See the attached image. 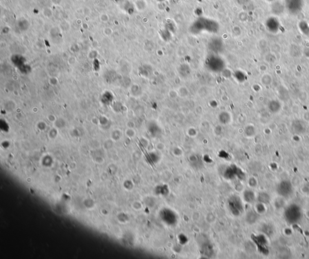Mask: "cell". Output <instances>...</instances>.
I'll return each mask as SVG.
<instances>
[{
  "mask_svg": "<svg viewBox=\"0 0 309 259\" xmlns=\"http://www.w3.org/2000/svg\"><path fill=\"white\" fill-rule=\"evenodd\" d=\"M304 7V0H286L285 7L292 15H297Z\"/></svg>",
  "mask_w": 309,
  "mask_h": 259,
  "instance_id": "6da1fadb",
  "label": "cell"
},
{
  "mask_svg": "<svg viewBox=\"0 0 309 259\" xmlns=\"http://www.w3.org/2000/svg\"><path fill=\"white\" fill-rule=\"evenodd\" d=\"M223 62L220 58L213 56L210 57L207 61V65L209 68V69L213 70L214 71H216L218 70H220L222 69V66Z\"/></svg>",
  "mask_w": 309,
  "mask_h": 259,
  "instance_id": "7a4b0ae2",
  "label": "cell"
},
{
  "mask_svg": "<svg viewBox=\"0 0 309 259\" xmlns=\"http://www.w3.org/2000/svg\"><path fill=\"white\" fill-rule=\"evenodd\" d=\"M266 27L267 28V30L272 32V33H276L278 31V29L280 28V22L278 20V19L276 18L275 17H271L267 19L266 21Z\"/></svg>",
  "mask_w": 309,
  "mask_h": 259,
  "instance_id": "3957f363",
  "label": "cell"
},
{
  "mask_svg": "<svg viewBox=\"0 0 309 259\" xmlns=\"http://www.w3.org/2000/svg\"><path fill=\"white\" fill-rule=\"evenodd\" d=\"M229 205L233 214H240V211L242 210V203L240 199L237 197L234 196L231 198L229 199Z\"/></svg>",
  "mask_w": 309,
  "mask_h": 259,
  "instance_id": "277c9868",
  "label": "cell"
},
{
  "mask_svg": "<svg viewBox=\"0 0 309 259\" xmlns=\"http://www.w3.org/2000/svg\"><path fill=\"white\" fill-rule=\"evenodd\" d=\"M291 184L287 183V182H284L282 183V184L280 185V187L278 188V190L280 191V193H281L282 195H286L290 192L291 189Z\"/></svg>",
  "mask_w": 309,
  "mask_h": 259,
  "instance_id": "5b68a950",
  "label": "cell"
},
{
  "mask_svg": "<svg viewBox=\"0 0 309 259\" xmlns=\"http://www.w3.org/2000/svg\"><path fill=\"white\" fill-rule=\"evenodd\" d=\"M219 120L223 124H227L230 122L231 120V115L229 112L227 111H223L220 114H219Z\"/></svg>",
  "mask_w": 309,
  "mask_h": 259,
  "instance_id": "8992f818",
  "label": "cell"
},
{
  "mask_svg": "<svg viewBox=\"0 0 309 259\" xmlns=\"http://www.w3.org/2000/svg\"><path fill=\"white\" fill-rule=\"evenodd\" d=\"M177 91H178V95L180 96L182 98L187 97L189 95V90L187 89V88H186L185 86H181V87H179L177 90Z\"/></svg>",
  "mask_w": 309,
  "mask_h": 259,
  "instance_id": "52a82bcc",
  "label": "cell"
},
{
  "mask_svg": "<svg viewBox=\"0 0 309 259\" xmlns=\"http://www.w3.org/2000/svg\"><path fill=\"white\" fill-rule=\"evenodd\" d=\"M178 95V91H174V90H171L169 93V96L171 97V98H175L176 97H177Z\"/></svg>",
  "mask_w": 309,
  "mask_h": 259,
  "instance_id": "ba28073f",
  "label": "cell"
},
{
  "mask_svg": "<svg viewBox=\"0 0 309 259\" xmlns=\"http://www.w3.org/2000/svg\"><path fill=\"white\" fill-rule=\"evenodd\" d=\"M108 19V16L107 15H105V14H103L101 15V20L103 21H107Z\"/></svg>",
  "mask_w": 309,
  "mask_h": 259,
  "instance_id": "9c48e42d",
  "label": "cell"
},
{
  "mask_svg": "<svg viewBox=\"0 0 309 259\" xmlns=\"http://www.w3.org/2000/svg\"><path fill=\"white\" fill-rule=\"evenodd\" d=\"M266 1L268 2H272V1H273L274 0H266Z\"/></svg>",
  "mask_w": 309,
  "mask_h": 259,
  "instance_id": "30bf717a",
  "label": "cell"
}]
</instances>
